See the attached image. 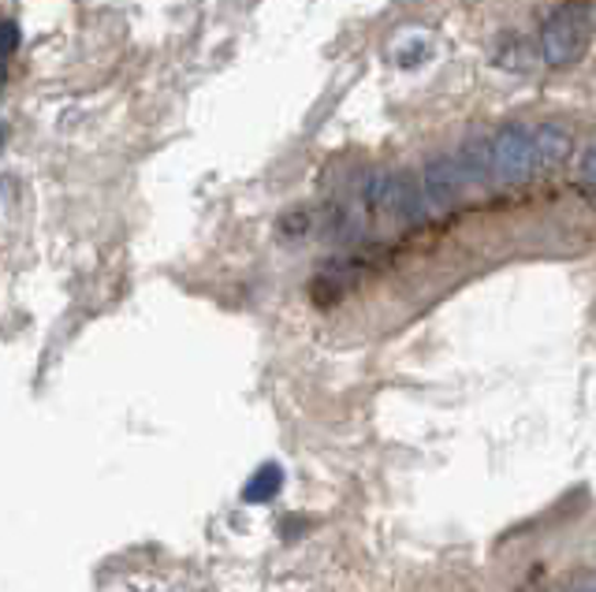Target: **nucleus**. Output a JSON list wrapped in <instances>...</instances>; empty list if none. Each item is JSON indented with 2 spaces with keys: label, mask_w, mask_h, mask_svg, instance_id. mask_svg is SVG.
<instances>
[{
  "label": "nucleus",
  "mask_w": 596,
  "mask_h": 592,
  "mask_svg": "<svg viewBox=\"0 0 596 592\" xmlns=\"http://www.w3.org/2000/svg\"><path fill=\"white\" fill-rule=\"evenodd\" d=\"M366 202L373 205L376 213L395 216V220H421V216L429 213L421 183H414L411 175H403V172L373 175L366 186Z\"/></svg>",
  "instance_id": "nucleus-1"
},
{
  "label": "nucleus",
  "mask_w": 596,
  "mask_h": 592,
  "mask_svg": "<svg viewBox=\"0 0 596 592\" xmlns=\"http://www.w3.org/2000/svg\"><path fill=\"white\" fill-rule=\"evenodd\" d=\"M537 168L533 153V130L522 124H507L492 138V180L499 183H518Z\"/></svg>",
  "instance_id": "nucleus-2"
},
{
  "label": "nucleus",
  "mask_w": 596,
  "mask_h": 592,
  "mask_svg": "<svg viewBox=\"0 0 596 592\" xmlns=\"http://www.w3.org/2000/svg\"><path fill=\"white\" fill-rule=\"evenodd\" d=\"M585 42H589V26H585L582 12L574 8H560L541 31V49L548 64H574L585 53Z\"/></svg>",
  "instance_id": "nucleus-3"
},
{
  "label": "nucleus",
  "mask_w": 596,
  "mask_h": 592,
  "mask_svg": "<svg viewBox=\"0 0 596 592\" xmlns=\"http://www.w3.org/2000/svg\"><path fill=\"white\" fill-rule=\"evenodd\" d=\"M466 186V175L456 157H432L421 172V191H425V202H429V213H443L456 205V197L462 194Z\"/></svg>",
  "instance_id": "nucleus-4"
},
{
  "label": "nucleus",
  "mask_w": 596,
  "mask_h": 592,
  "mask_svg": "<svg viewBox=\"0 0 596 592\" xmlns=\"http://www.w3.org/2000/svg\"><path fill=\"white\" fill-rule=\"evenodd\" d=\"M533 153H537V168L563 164L566 153H571V135L560 124H541L533 130Z\"/></svg>",
  "instance_id": "nucleus-5"
},
{
  "label": "nucleus",
  "mask_w": 596,
  "mask_h": 592,
  "mask_svg": "<svg viewBox=\"0 0 596 592\" xmlns=\"http://www.w3.org/2000/svg\"><path fill=\"white\" fill-rule=\"evenodd\" d=\"M456 161L462 168V175H466V183H481L492 175V143L485 138H477V143H466L456 153Z\"/></svg>",
  "instance_id": "nucleus-6"
},
{
  "label": "nucleus",
  "mask_w": 596,
  "mask_h": 592,
  "mask_svg": "<svg viewBox=\"0 0 596 592\" xmlns=\"http://www.w3.org/2000/svg\"><path fill=\"white\" fill-rule=\"evenodd\" d=\"M280 481H283V474H280V466H261L258 474L250 477V485H246V503H265V500H272V496L280 492Z\"/></svg>",
  "instance_id": "nucleus-7"
},
{
  "label": "nucleus",
  "mask_w": 596,
  "mask_h": 592,
  "mask_svg": "<svg viewBox=\"0 0 596 592\" xmlns=\"http://www.w3.org/2000/svg\"><path fill=\"white\" fill-rule=\"evenodd\" d=\"M582 180L596 194V146L585 149V157H582Z\"/></svg>",
  "instance_id": "nucleus-8"
},
{
  "label": "nucleus",
  "mask_w": 596,
  "mask_h": 592,
  "mask_svg": "<svg viewBox=\"0 0 596 592\" xmlns=\"http://www.w3.org/2000/svg\"><path fill=\"white\" fill-rule=\"evenodd\" d=\"M306 224H310V216H306V213H288V216L280 220V231H283V235L295 231V239H299V235L306 231Z\"/></svg>",
  "instance_id": "nucleus-9"
},
{
  "label": "nucleus",
  "mask_w": 596,
  "mask_h": 592,
  "mask_svg": "<svg viewBox=\"0 0 596 592\" xmlns=\"http://www.w3.org/2000/svg\"><path fill=\"white\" fill-rule=\"evenodd\" d=\"M15 49H19V26L8 19L4 23V56H15Z\"/></svg>",
  "instance_id": "nucleus-10"
},
{
  "label": "nucleus",
  "mask_w": 596,
  "mask_h": 592,
  "mask_svg": "<svg viewBox=\"0 0 596 592\" xmlns=\"http://www.w3.org/2000/svg\"><path fill=\"white\" fill-rule=\"evenodd\" d=\"M574 592H596V581H582V585H574Z\"/></svg>",
  "instance_id": "nucleus-11"
}]
</instances>
